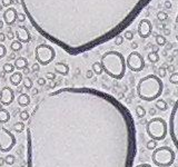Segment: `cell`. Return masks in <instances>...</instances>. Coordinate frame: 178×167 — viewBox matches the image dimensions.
Instances as JSON below:
<instances>
[{"mask_svg": "<svg viewBox=\"0 0 178 167\" xmlns=\"http://www.w3.org/2000/svg\"><path fill=\"white\" fill-rule=\"evenodd\" d=\"M26 128L27 167H134V116L103 90H53L32 109Z\"/></svg>", "mask_w": 178, "mask_h": 167, "instance_id": "6da1fadb", "label": "cell"}, {"mask_svg": "<svg viewBox=\"0 0 178 167\" xmlns=\"http://www.w3.org/2000/svg\"><path fill=\"white\" fill-rule=\"evenodd\" d=\"M150 0H20L31 26L78 56L125 32Z\"/></svg>", "mask_w": 178, "mask_h": 167, "instance_id": "7a4b0ae2", "label": "cell"}, {"mask_svg": "<svg viewBox=\"0 0 178 167\" xmlns=\"http://www.w3.org/2000/svg\"><path fill=\"white\" fill-rule=\"evenodd\" d=\"M164 91V82L162 78L156 75H147L140 78L136 87L137 96L141 100L154 101L162 96Z\"/></svg>", "mask_w": 178, "mask_h": 167, "instance_id": "3957f363", "label": "cell"}, {"mask_svg": "<svg viewBox=\"0 0 178 167\" xmlns=\"http://www.w3.org/2000/svg\"><path fill=\"white\" fill-rule=\"evenodd\" d=\"M100 63L109 77L120 80L124 78L126 74V58L121 53L116 50H108L100 57Z\"/></svg>", "mask_w": 178, "mask_h": 167, "instance_id": "277c9868", "label": "cell"}, {"mask_svg": "<svg viewBox=\"0 0 178 167\" xmlns=\"http://www.w3.org/2000/svg\"><path fill=\"white\" fill-rule=\"evenodd\" d=\"M147 135L154 141H164L168 133V125L162 117H154L146 125Z\"/></svg>", "mask_w": 178, "mask_h": 167, "instance_id": "5b68a950", "label": "cell"}, {"mask_svg": "<svg viewBox=\"0 0 178 167\" xmlns=\"http://www.w3.org/2000/svg\"><path fill=\"white\" fill-rule=\"evenodd\" d=\"M176 158V154L174 149H171L168 146H162L157 147L155 151H153L152 160L154 165L158 167H169L174 164Z\"/></svg>", "mask_w": 178, "mask_h": 167, "instance_id": "8992f818", "label": "cell"}, {"mask_svg": "<svg viewBox=\"0 0 178 167\" xmlns=\"http://www.w3.org/2000/svg\"><path fill=\"white\" fill-rule=\"evenodd\" d=\"M35 58L40 66H47L56 58V51L52 46L48 44H40L35 49Z\"/></svg>", "mask_w": 178, "mask_h": 167, "instance_id": "52a82bcc", "label": "cell"}, {"mask_svg": "<svg viewBox=\"0 0 178 167\" xmlns=\"http://www.w3.org/2000/svg\"><path fill=\"white\" fill-rule=\"evenodd\" d=\"M168 132L174 146L178 151V98L175 101L171 109V114L169 116V122H168Z\"/></svg>", "mask_w": 178, "mask_h": 167, "instance_id": "ba28073f", "label": "cell"}, {"mask_svg": "<svg viewBox=\"0 0 178 167\" xmlns=\"http://www.w3.org/2000/svg\"><path fill=\"white\" fill-rule=\"evenodd\" d=\"M16 145V137L7 128H0V151L8 153Z\"/></svg>", "mask_w": 178, "mask_h": 167, "instance_id": "9c48e42d", "label": "cell"}, {"mask_svg": "<svg viewBox=\"0 0 178 167\" xmlns=\"http://www.w3.org/2000/svg\"><path fill=\"white\" fill-rule=\"evenodd\" d=\"M127 68L134 72H139L145 68V59L138 51H131L126 59Z\"/></svg>", "mask_w": 178, "mask_h": 167, "instance_id": "30bf717a", "label": "cell"}, {"mask_svg": "<svg viewBox=\"0 0 178 167\" xmlns=\"http://www.w3.org/2000/svg\"><path fill=\"white\" fill-rule=\"evenodd\" d=\"M137 34L139 35V37L146 39V38L150 37V35L153 34V24L149 19L144 18L141 19L137 27Z\"/></svg>", "mask_w": 178, "mask_h": 167, "instance_id": "8fae6325", "label": "cell"}, {"mask_svg": "<svg viewBox=\"0 0 178 167\" xmlns=\"http://www.w3.org/2000/svg\"><path fill=\"white\" fill-rule=\"evenodd\" d=\"M15 99V93L10 87H3L0 90V103L3 106H8Z\"/></svg>", "mask_w": 178, "mask_h": 167, "instance_id": "7c38bea8", "label": "cell"}, {"mask_svg": "<svg viewBox=\"0 0 178 167\" xmlns=\"http://www.w3.org/2000/svg\"><path fill=\"white\" fill-rule=\"evenodd\" d=\"M16 37L17 40H19L22 44H28L30 41V39H31L29 30L27 29V27H25L24 25L18 26V28L16 30Z\"/></svg>", "mask_w": 178, "mask_h": 167, "instance_id": "4fadbf2b", "label": "cell"}, {"mask_svg": "<svg viewBox=\"0 0 178 167\" xmlns=\"http://www.w3.org/2000/svg\"><path fill=\"white\" fill-rule=\"evenodd\" d=\"M17 16H18V12H17L16 9L9 7L3 12V20L7 25H13L17 20Z\"/></svg>", "mask_w": 178, "mask_h": 167, "instance_id": "5bb4252c", "label": "cell"}, {"mask_svg": "<svg viewBox=\"0 0 178 167\" xmlns=\"http://www.w3.org/2000/svg\"><path fill=\"white\" fill-rule=\"evenodd\" d=\"M55 72L57 74L61 75V76H67V75L69 74V66L67 64H65V63L59 61V63L55 64Z\"/></svg>", "mask_w": 178, "mask_h": 167, "instance_id": "9a60e30c", "label": "cell"}, {"mask_svg": "<svg viewBox=\"0 0 178 167\" xmlns=\"http://www.w3.org/2000/svg\"><path fill=\"white\" fill-rule=\"evenodd\" d=\"M24 80V75L20 72H15L11 74V76L9 77V81L12 86H19Z\"/></svg>", "mask_w": 178, "mask_h": 167, "instance_id": "2e32d148", "label": "cell"}, {"mask_svg": "<svg viewBox=\"0 0 178 167\" xmlns=\"http://www.w3.org/2000/svg\"><path fill=\"white\" fill-rule=\"evenodd\" d=\"M17 103L20 107H27L30 105V96L28 94H20L17 98Z\"/></svg>", "mask_w": 178, "mask_h": 167, "instance_id": "e0dca14e", "label": "cell"}, {"mask_svg": "<svg viewBox=\"0 0 178 167\" xmlns=\"http://www.w3.org/2000/svg\"><path fill=\"white\" fill-rule=\"evenodd\" d=\"M15 67L16 69L20 70V69H25L27 66H28V60L25 57H18V58L15 59Z\"/></svg>", "mask_w": 178, "mask_h": 167, "instance_id": "ac0fdd59", "label": "cell"}, {"mask_svg": "<svg viewBox=\"0 0 178 167\" xmlns=\"http://www.w3.org/2000/svg\"><path fill=\"white\" fill-rule=\"evenodd\" d=\"M91 70L94 72V74H96L97 76H100L103 72H104V68H103V65H101L100 61H95L91 66Z\"/></svg>", "mask_w": 178, "mask_h": 167, "instance_id": "d6986e66", "label": "cell"}, {"mask_svg": "<svg viewBox=\"0 0 178 167\" xmlns=\"http://www.w3.org/2000/svg\"><path fill=\"white\" fill-rule=\"evenodd\" d=\"M10 119V113L7 109H0V123H8Z\"/></svg>", "mask_w": 178, "mask_h": 167, "instance_id": "ffe728a7", "label": "cell"}, {"mask_svg": "<svg viewBox=\"0 0 178 167\" xmlns=\"http://www.w3.org/2000/svg\"><path fill=\"white\" fill-rule=\"evenodd\" d=\"M155 106H156L157 109H159V110H162V111H166L168 109L167 103H166L164 99H157Z\"/></svg>", "mask_w": 178, "mask_h": 167, "instance_id": "44dd1931", "label": "cell"}, {"mask_svg": "<svg viewBox=\"0 0 178 167\" xmlns=\"http://www.w3.org/2000/svg\"><path fill=\"white\" fill-rule=\"evenodd\" d=\"M10 48L11 50L13 51V53H17V51H20L22 49V43H20L19 40H13L12 43H11L10 45Z\"/></svg>", "mask_w": 178, "mask_h": 167, "instance_id": "7402d4cb", "label": "cell"}, {"mask_svg": "<svg viewBox=\"0 0 178 167\" xmlns=\"http://www.w3.org/2000/svg\"><path fill=\"white\" fill-rule=\"evenodd\" d=\"M12 129L13 132H16V133H22V132L26 129V125H25L24 122H18L13 125Z\"/></svg>", "mask_w": 178, "mask_h": 167, "instance_id": "603a6c76", "label": "cell"}, {"mask_svg": "<svg viewBox=\"0 0 178 167\" xmlns=\"http://www.w3.org/2000/svg\"><path fill=\"white\" fill-rule=\"evenodd\" d=\"M155 40H156L157 46H159V47H162V46H165L166 44H167V39H166V37L164 36V35H156Z\"/></svg>", "mask_w": 178, "mask_h": 167, "instance_id": "cb8c5ba5", "label": "cell"}, {"mask_svg": "<svg viewBox=\"0 0 178 167\" xmlns=\"http://www.w3.org/2000/svg\"><path fill=\"white\" fill-rule=\"evenodd\" d=\"M135 113H136V117L143 118V117H145V115H146V109L144 108L141 105H138V106H136Z\"/></svg>", "mask_w": 178, "mask_h": 167, "instance_id": "d4e9b609", "label": "cell"}, {"mask_svg": "<svg viewBox=\"0 0 178 167\" xmlns=\"http://www.w3.org/2000/svg\"><path fill=\"white\" fill-rule=\"evenodd\" d=\"M147 58H148V60L150 61V63L156 64V63H158V60H159V56H158L157 53H155V51H150V53L147 55Z\"/></svg>", "mask_w": 178, "mask_h": 167, "instance_id": "484cf974", "label": "cell"}, {"mask_svg": "<svg viewBox=\"0 0 178 167\" xmlns=\"http://www.w3.org/2000/svg\"><path fill=\"white\" fill-rule=\"evenodd\" d=\"M2 69H3V72H7V74H12V72H15L16 67H15V65L10 64V63H6L2 66Z\"/></svg>", "mask_w": 178, "mask_h": 167, "instance_id": "4316f807", "label": "cell"}, {"mask_svg": "<svg viewBox=\"0 0 178 167\" xmlns=\"http://www.w3.org/2000/svg\"><path fill=\"white\" fill-rule=\"evenodd\" d=\"M22 84H24V87L27 88V89H31V88L34 87V82H32V80L30 79L29 77L24 78V80H22Z\"/></svg>", "mask_w": 178, "mask_h": 167, "instance_id": "83f0119b", "label": "cell"}, {"mask_svg": "<svg viewBox=\"0 0 178 167\" xmlns=\"http://www.w3.org/2000/svg\"><path fill=\"white\" fill-rule=\"evenodd\" d=\"M146 147L149 151H155L157 148V141H154V139H150L146 143Z\"/></svg>", "mask_w": 178, "mask_h": 167, "instance_id": "f1b7e54d", "label": "cell"}, {"mask_svg": "<svg viewBox=\"0 0 178 167\" xmlns=\"http://www.w3.org/2000/svg\"><path fill=\"white\" fill-rule=\"evenodd\" d=\"M19 117H20L21 122H28V120H29V118H30V114L27 110H24V111H21V113H20Z\"/></svg>", "mask_w": 178, "mask_h": 167, "instance_id": "f546056e", "label": "cell"}, {"mask_svg": "<svg viewBox=\"0 0 178 167\" xmlns=\"http://www.w3.org/2000/svg\"><path fill=\"white\" fill-rule=\"evenodd\" d=\"M174 35H175V38L178 43V11H177V15H176L175 22H174Z\"/></svg>", "mask_w": 178, "mask_h": 167, "instance_id": "4dcf8cb0", "label": "cell"}, {"mask_svg": "<svg viewBox=\"0 0 178 167\" xmlns=\"http://www.w3.org/2000/svg\"><path fill=\"white\" fill-rule=\"evenodd\" d=\"M169 81L174 85H178V72H173L169 76Z\"/></svg>", "mask_w": 178, "mask_h": 167, "instance_id": "1f68e13d", "label": "cell"}, {"mask_svg": "<svg viewBox=\"0 0 178 167\" xmlns=\"http://www.w3.org/2000/svg\"><path fill=\"white\" fill-rule=\"evenodd\" d=\"M124 38H125L126 40H128V41H133L134 32L131 31V30H126V31L124 32Z\"/></svg>", "mask_w": 178, "mask_h": 167, "instance_id": "d6a6232c", "label": "cell"}, {"mask_svg": "<svg viewBox=\"0 0 178 167\" xmlns=\"http://www.w3.org/2000/svg\"><path fill=\"white\" fill-rule=\"evenodd\" d=\"M5 162L7 165H13L15 162H16V158H15L13 155H7V156L5 157Z\"/></svg>", "mask_w": 178, "mask_h": 167, "instance_id": "836d02e7", "label": "cell"}, {"mask_svg": "<svg viewBox=\"0 0 178 167\" xmlns=\"http://www.w3.org/2000/svg\"><path fill=\"white\" fill-rule=\"evenodd\" d=\"M157 18L159 19L160 21H166L168 19V15L164 11H159V12L157 13Z\"/></svg>", "mask_w": 178, "mask_h": 167, "instance_id": "e575fe53", "label": "cell"}, {"mask_svg": "<svg viewBox=\"0 0 178 167\" xmlns=\"http://www.w3.org/2000/svg\"><path fill=\"white\" fill-rule=\"evenodd\" d=\"M6 55H7V48L5 47V45L0 44V59H2Z\"/></svg>", "mask_w": 178, "mask_h": 167, "instance_id": "d590c367", "label": "cell"}, {"mask_svg": "<svg viewBox=\"0 0 178 167\" xmlns=\"http://www.w3.org/2000/svg\"><path fill=\"white\" fill-rule=\"evenodd\" d=\"M124 39H125V38H124V36L119 35V36H117V37L115 38V44H116L117 46H120L122 43H124Z\"/></svg>", "mask_w": 178, "mask_h": 167, "instance_id": "8d00e7d4", "label": "cell"}, {"mask_svg": "<svg viewBox=\"0 0 178 167\" xmlns=\"http://www.w3.org/2000/svg\"><path fill=\"white\" fill-rule=\"evenodd\" d=\"M27 16L25 15V12H21V13H18V16H17V20L20 22H24L26 20Z\"/></svg>", "mask_w": 178, "mask_h": 167, "instance_id": "74e56055", "label": "cell"}, {"mask_svg": "<svg viewBox=\"0 0 178 167\" xmlns=\"http://www.w3.org/2000/svg\"><path fill=\"white\" fill-rule=\"evenodd\" d=\"M166 74H167V69L165 68V66L164 67H160L159 68V77L162 78V77H165L166 76Z\"/></svg>", "mask_w": 178, "mask_h": 167, "instance_id": "f35d334b", "label": "cell"}, {"mask_svg": "<svg viewBox=\"0 0 178 167\" xmlns=\"http://www.w3.org/2000/svg\"><path fill=\"white\" fill-rule=\"evenodd\" d=\"M13 0H1V3H2L3 7H10L11 5H12Z\"/></svg>", "mask_w": 178, "mask_h": 167, "instance_id": "ab89813d", "label": "cell"}, {"mask_svg": "<svg viewBox=\"0 0 178 167\" xmlns=\"http://www.w3.org/2000/svg\"><path fill=\"white\" fill-rule=\"evenodd\" d=\"M37 84H38V86H40V87L45 86L46 85V78H38Z\"/></svg>", "mask_w": 178, "mask_h": 167, "instance_id": "60d3db41", "label": "cell"}, {"mask_svg": "<svg viewBox=\"0 0 178 167\" xmlns=\"http://www.w3.org/2000/svg\"><path fill=\"white\" fill-rule=\"evenodd\" d=\"M39 70H40V65L38 63L37 64H34L31 66V72H39Z\"/></svg>", "mask_w": 178, "mask_h": 167, "instance_id": "b9f144b4", "label": "cell"}, {"mask_svg": "<svg viewBox=\"0 0 178 167\" xmlns=\"http://www.w3.org/2000/svg\"><path fill=\"white\" fill-rule=\"evenodd\" d=\"M94 76V72L91 70V69H88L87 72H86V78H88V79H91Z\"/></svg>", "mask_w": 178, "mask_h": 167, "instance_id": "7bdbcfd3", "label": "cell"}, {"mask_svg": "<svg viewBox=\"0 0 178 167\" xmlns=\"http://www.w3.org/2000/svg\"><path fill=\"white\" fill-rule=\"evenodd\" d=\"M46 78H48V79H50V80H53L56 78V75L53 74V72H47V74H46Z\"/></svg>", "mask_w": 178, "mask_h": 167, "instance_id": "ee69618b", "label": "cell"}, {"mask_svg": "<svg viewBox=\"0 0 178 167\" xmlns=\"http://www.w3.org/2000/svg\"><path fill=\"white\" fill-rule=\"evenodd\" d=\"M13 37H15V35H13V32L9 29L8 32H7V38H8V39H13Z\"/></svg>", "mask_w": 178, "mask_h": 167, "instance_id": "f6af8a7d", "label": "cell"}, {"mask_svg": "<svg viewBox=\"0 0 178 167\" xmlns=\"http://www.w3.org/2000/svg\"><path fill=\"white\" fill-rule=\"evenodd\" d=\"M167 70H168L169 72H171V74H173V72H175V67H174L173 65H171V66H168Z\"/></svg>", "mask_w": 178, "mask_h": 167, "instance_id": "bcb514c9", "label": "cell"}, {"mask_svg": "<svg viewBox=\"0 0 178 167\" xmlns=\"http://www.w3.org/2000/svg\"><path fill=\"white\" fill-rule=\"evenodd\" d=\"M30 72V69L28 68V67H26L25 69H22V74H25V75H28Z\"/></svg>", "mask_w": 178, "mask_h": 167, "instance_id": "7dc6e473", "label": "cell"}, {"mask_svg": "<svg viewBox=\"0 0 178 167\" xmlns=\"http://www.w3.org/2000/svg\"><path fill=\"white\" fill-rule=\"evenodd\" d=\"M131 48H133V49H137V48H138V44L136 43V41H133V43H131Z\"/></svg>", "mask_w": 178, "mask_h": 167, "instance_id": "c3c4849f", "label": "cell"}, {"mask_svg": "<svg viewBox=\"0 0 178 167\" xmlns=\"http://www.w3.org/2000/svg\"><path fill=\"white\" fill-rule=\"evenodd\" d=\"M165 7H166L167 9L171 8V3H170V1H165Z\"/></svg>", "mask_w": 178, "mask_h": 167, "instance_id": "681fc988", "label": "cell"}, {"mask_svg": "<svg viewBox=\"0 0 178 167\" xmlns=\"http://www.w3.org/2000/svg\"><path fill=\"white\" fill-rule=\"evenodd\" d=\"M136 167H153L152 165H149V164H139L137 165Z\"/></svg>", "mask_w": 178, "mask_h": 167, "instance_id": "f907efd6", "label": "cell"}, {"mask_svg": "<svg viewBox=\"0 0 178 167\" xmlns=\"http://www.w3.org/2000/svg\"><path fill=\"white\" fill-rule=\"evenodd\" d=\"M170 34H171V31H170L169 29H164V35H165V36H169Z\"/></svg>", "mask_w": 178, "mask_h": 167, "instance_id": "816d5d0a", "label": "cell"}, {"mask_svg": "<svg viewBox=\"0 0 178 167\" xmlns=\"http://www.w3.org/2000/svg\"><path fill=\"white\" fill-rule=\"evenodd\" d=\"M5 39H6L5 34H0V43H2V41H3Z\"/></svg>", "mask_w": 178, "mask_h": 167, "instance_id": "f5cc1de1", "label": "cell"}, {"mask_svg": "<svg viewBox=\"0 0 178 167\" xmlns=\"http://www.w3.org/2000/svg\"><path fill=\"white\" fill-rule=\"evenodd\" d=\"M149 114H150V115H153V116H154V115L156 114V109L150 108V109H149Z\"/></svg>", "mask_w": 178, "mask_h": 167, "instance_id": "db71d44e", "label": "cell"}, {"mask_svg": "<svg viewBox=\"0 0 178 167\" xmlns=\"http://www.w3.org/2000/svg\"><path fill=\"white\" fill-rule=\"evenodd\" d=\"M32 94H34V95H37V94H38V90H37V89H32Z\"/></svg>", "mask_w": 178, "mask_h": 167, "instance_id": "11a10c76", "label": "cell"}, {"mask_svg": "<svg viewBox=\"0 0 178 167\" xmlns=\"http://www.w3.org/2000/svg\"><path fill=\"white\" fill-rule=\"evenodd\" d=\"M2 27H3V21H2V20H0V29H1Z\"/></svg>", "mask_w": 178, "mask_h": 167, "instance_id": "9f6ffc18", "label": "cell"}, {"mask_svg": "<svg viewBox=\"0 0 178 167\" xmlns=\"http://www.w3.org/2000/svg\"><path fill=\"white\" fill-rule=\"evenodd\" d=\"M10 58H11V59H15V53H11V55H10Z\"/></svg>", "mask_w": 178, "mask_h": 167, "instance_id": "6f0895ef", "label": "cell"}]
</instances>
